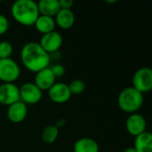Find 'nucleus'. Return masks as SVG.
<instances>
[{
  "label": "nucleus",
  "mask_w": 152,
  "mask_h": 152,
  "mask_svg": "<svg viewBox=\"0 0 152 152\" xmlns=\"http://www.w3.org/2000/svg\"><path fill=\"white\" fill-rule=\"evenodd\" d=\"M20 60L25 68L34 73L50 67L51 57L38 44V42L26 43L20 51Z\"/></svg>",
  "instance_id": "f257e3e1"
},
{
  "label": "nucleus",
  "mask_w": 152,
  "mask_h": 152,
  "mask_svg": "<svg viewBox=\"0 0 152 152\" xmlns=\"http://www.w3.org/2000/svg\"><path fill=\"white\" fill-rule=\"evenodd\" d=\"M12 18L20 25L34 26L38 18L39 12L37 3L33 0H17L11 7Z\"/></svg>",
  "instance_id": "f03ea898"
},
{
  "label": "nucleus",
  "mask_w": 152,
  "mask_h": 152,
  "mask_svg": "<svg viewBox=\"0 0 152 152\" xmlns=\"http://www.w3.org/2000/svg\"><path fill=\"white\" fill-rule=\"evenodd\" d=\"M143 102V94L133 86L123 89L118 98V104L120 110L130 114L136 113L142 108Z\"/></svg>",
  "instance_id": "7ed1b4c3"
},
{
  "label": "nucleus",
  "mask_w": 152,
  "mask_h": 152,
  "mask_svg": "<svg viewBox=\"0 0 152 152\" xmlns=\"http://www.w3.org/2000/svg\"><path fill=\"white\" fill-rule=\"evenodd\" d=\"M20 76L18 63L12 58L0 59V81L3 83H14Z\"/></svg>",
  "instance_id": "20e7f679"
},
{
  "label": "nucleus",
  "mask_w": 152,
  "mask_h": 152,
  "mask_svg": "<svg viewBox=\"0 0 152 152\" xmlns=\"http://www.w3.org/2000/svg\"><path fill=\"white\" fill-rule=\"evenodd\" d=\"M133 87L142 94L152 89V69L149 67L138 69L133 76Z\"/></svg>",
  "instance_id": "39448f33"
},
{
  "label": "nucleus",
  "mask_w": 152,
  "mask_h": 152,
  "mask_svg": "<svg viewBox=\"0 0 152 152\" xmlns=\"http://www.w3.org/2000/svg\"><path fill=\"white\" fill-rule=\"evenodd\" d=\"M20 101L27 104H36L39 102L43 96V92L31 82L23 84L20 88Z\"/></svg>",
  "instance_id": "423d86ee"
},
{
  "label": "nucleus",
  "mask_w": 152,
  "mask_h": 152,
  "mask_svg": "<svg viewBox=\"0 0 152 152\" xmlns=\"http://www.w3.org/2000/svg\"><path fill=\"white\" fill-rule=\"evenodd\" d=\"M63 39L61 35L58 31L53 30L52 32L43 35L38 44L47 53L50 54L57 52L61 47Z\"/></svg>",
  "instance_id": "0eeeda50"
},
{
  "label": "nucleus",
  "mask_w": 152,
  "mask_h": 152,
  "mask_svg": "<svg viewBox=\"0 0 152 152\" xmlns=\"http://www.w3.org/2000/svg\"><path fill=\"white\" fill-rule=\"evenodd\" d=\"M19 101V87L14 83H3L0 85V104L8 107Z\"/></svg>",
  "instance_id": "6e6552de"
},
{
  "label": "nucleus",
  "mask_w": 152,
  "mask_h": 152,
  "mask_svg": "<svg viewBox=\"0 0 152 152\" xmlns=\"http://www.w3.org/2000/svg\"><path fill=\"white\" fill-rule=\"evenodd\" d=\"M126 127L127 132L134 136H138L146 132L147 122L145 118L138 113L130 114L126 121Z\"/></svg>",
  "instance_id": "1a4fd4ad"
},
{
  "label": "nucleus",
  "mask_w": 152,
  "mask_h": 152,
  "mask_svg": "<svg viewBox=\"0 0 152 152\" xmlns=\"http://www.w3.org/2000/svg\"><path fill=\"white\" fill-rule=\"evenodd\" d=\"M48 96L52 102L58 104H62L70 99L71 94L67 84L55 82L53 86L48 90Z\"/></svg>",
  "instance_id": "9d476101"
},
{
  "label": "nucleus",
  "mask_w": 152,
  "mask_h": 152,
  "mask_svg": "<svg viewBox=\"0 0 152 152\" xmlns=\"http://www.w3.org/2000/svg\"><path fill=\"white\" fill-rule=\"evenodd\" d=\"M28 115V108L25 103L19 101L7 108L6 116L7 118L14 124H20L23 122Z\"/></svg>",
  "instance_id": "9b49d317"
},
{
  "label": "nucleus",
  "mask_w": 152,
  "mask_h": 152,
  "mask_svg": "<svg viewBox=\"0 0 152 152\" xmlns=\"http://www.w3.org/2000/svg\"><path fill=\"white\" fill-rule=\"evenodd\" d=\"M55 77L50 69V67L45 68L37 73H36L34 84L43 92L49 90L55 83Z\"/></svg>",
  "instance_id": "f8f14e48"
},
{
  "label": "nucleus",
  "mask_w": 152,
  "mask_h": 152,
  "mask_svg": "<svg viewBox=\"0 0 152 152\" xmlns=\"http://www.w3.org/2000/svg\"><path fill=\"white\" fill-rule=\"evenodd\" d=\"M55 24L62 29L70 28L75 23V14L72 10L60 9L54 16Z\"/></svg>",
  "instance_id": "ddd939ff"
},
{
  "label": "nucleus",
  "mask_w": 152,
  "mask_h": 152,
  "mask_svg": "<svg viewBox=\"0 0 152 152\" xmlns=\"http://www.w3.org/2000/svg\"><path fill=\"white\" fill-rule=\"evenodd\" d=\"M37 7L40 15L53 18L61 9L58 0H40L37 3Z\"/></svg>",
  "instance_id": "4468645a"
},
{
  "label": "nucleus",
  "mask_w": 152,
  "mask_h": 152,
  "mask_svg": "<svg viewBox=\"0 0 152 152\" xmlns=\"http://www.w3.org/2000/svg\"><path fill=\"white\" fill-rule=\"evenodd\" d=\"M34 26L38 32H40L42 35H45V34H47L49 32L55 30L56 24L54 21V18L49 17V16L39 15Z\"/></svg>",
  "instance_id": "2eb2a0df"
},
{
  "label": "nucleus",
  "mask_w": 152,
  "mask_h": 152,
  "mask_svg": "<svg viewBox=\"0 0 152 152\" xmlns=\"http://www.w3.org/2000/svg\"><path fill=\"white\" fill-rule=\"evenodd\" d=\"M134 148L136 152H152L151 134L146 131L136 136Z\"/></svg>",
  "instance_id": "dca6fc26"
},
{
  "label": "nucleus",
  "mask_w": 152,
  "mask_h": 152,
  "mask_svg": "<svg viewBox=\"0 0 152 152\" xmlns=\"http://www.w3.org/2000/svg\"><path fill=\"white\" fill-rule=\"evenodd\" d=\"M74 152H99V145L97 142L92 138H81L74 144Z\"/></svg>",
  "instance_id": "f3484780"
},
{
  "label": "nucleus",
  "mask_w": 152,
  "mask_h": 152,
  "mask_svg": "<svg viewBox=\"0 0 152 152\" xmlns=\"http://www.w3.org/2000/svg\"><path fill=\"white\" fill-rule=\"evenodd\" d=\"M59 136V128L55 125L45 126L42 132V141L45 144H53Z\"/></svg>",
  "instance_id": "a211bd4d"
},
{
  "label": "nucleus",
  "mask_w": 152,
  "mask_h": 152,
  "mask_svg": "<svg viewBox=\"0 0 152 152\" xmlns=\"http://www.w3.org/2000/svg\"><path fill=\"white\" fill-rule=\"evenodd\" d=\"M68 86L71 95H79L83 94L86 89V84L84 83V81L80 79H75L71 81L70 84L68 85Z\"/></svg>",
  "instance_id": "6ab92c4d"
},
{
  "label": "nucleus",
  "mask_w": 152,
  "mask_h": 152,
  "mask_svg": "<svg viewBox=\"0 0 152 152\" xmlns=\"http://www.w3.org/2000/svg\"><path fill=\"white\" fill-rule=\"evenodd\" d=\"M13 48L10 42L1 41L0 42V59H8L11 58Z\"/></svg>",
  "instance_id": "aec40b11"
},
{
  "label": "nucleus",
  "mask_w": 152,
  "mask_h": 152,
  "mask_svg": "<svg viewBox=\"0 0 152 152\" xmlns=\"http://www.w3.org/2000/svg\"><path fill=\"white\" fill-rule=\"evenodd\" d=\"M50 69H51V70H52V72H53L55 78L62 77L65 74V71H66L65 67L63 65H61V64H55V65L50 67Z\"/></svg>",
  "instance_id": "412c9836"
},
{
  "label": "nucleus",
  "mask_w": 152,
  "mask_h": 152,
  "mask_svg": "<svg viewBox=\"0 0 152 152\" xmlns=\"http://www.w3.org/2000/svg\"><path fill=\"white\" fill-rule=\"evenodd\" d=\"M8 28H9V20H8V19L4 15L0 13V36L6 33Z\"/></svg>",
  "instance_id": "4be33fe9"
},
{
  "label": "nucleus",
  "mask_w": 152,
  "mask_h": 152,
  "mask_svg": "<svg viewBox=\"0 0 152 152\" xmlns=\"http://www.w3.org/2000/svg\"><path fill=\"white\" fill-rule=\"evenodd\" d=\"M59 5L61 9H66V10H71V7L73 5L72 0H58Z\"/></svg>",
  "instance_id": "5701e85b"
},
{
  "label": "nucleus",
  "mask_w": 152,
  "mask_h": 152,
  "mask_svg": "<svg viewBox=\"0 0 152 152\" xmlns=\"http://www.w3.org/2000/svg\"><path fill=\"white\" fill-rule=\"evenodd\" d=\"M64 125H65V120H64V119H62V118L59 119V120L57 121V123L55 124V126H56L59 129H60L61 127H62Z\"/></svg>",
  "instance_id": "b1692460"
},
{
  "label": "nucleus",
  "mask_w": 152,
  "mask_h": 152,
  "mask_svg": "<svg viewBox=\"0 0 152 152\" xmlns=\"http://www.w3.org/2000/svg\"><path fill=\"white\" fill-rule=\"evenodd\" d=\"M124 152H136V151H135V149L134 147H130V148L126 149Z\"/></svg>",
  "instance_id": "393cba45"
},
{
  "label": "nucleus",
  "mask_w": 152,
  "mask_h": 152,
  "mask_svg": "<svg viewBox=\"0 0 152 152\" xmlns=\"http://www.w3.org/2000/svg\"><path fill=\"white\" fill-rule=\"evenodd\" d=\"M107 3H116L117 2V0H113V1H106Z\"/></svg>",
  "instance_id": "a878e982"
}]
</instances>
